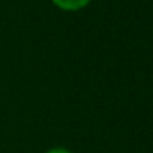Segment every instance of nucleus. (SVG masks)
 <instances>
[{
    "label": "nucleus",
    "instance_id": "f03ea898",
    "mask_svg": "<svg viewBox=\"0 0 153 153\" xmlns=\"http://www.w3.org/2000/svg\"><path fill=\"white\" fill-rule=\"evenodd\" d=\"M44 153H74V152L66 149V147H51V149H48Z\"/></svg>",
    "mask_w": 153,
    "mask_h": 153
},
{
    "label": "nucleus",
    "instance_id": "f257e3e1",
    "mask_svg": "<svg viewBox=\"0 0 153 153\" xmlns=\"http://www.w3.org/2000/svg\"><path fill=\"white\" fill-rule=\"evenodd\" d=\"M51 3L63 12H76L87 8L92 0H51Z\"/></svg>",
    "mask_w": 153,
    "mask_h": 153
}]
</instances>
